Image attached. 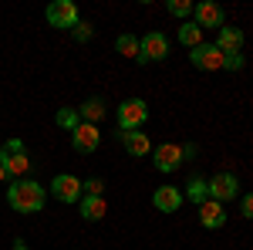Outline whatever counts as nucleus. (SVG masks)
Listing matches in <instances>:
<instances>
[{
    "instance_id": "f257e3e1",
    "label": "nucleus",
    "mask_w": 253,
    "mask_h": 250,
    "mask_svg": "<svg viewBox=\"0 0 253 250\" xmlns=\"http://www.w3.org/2000/svg\"><path fill=\"white\" fill-rule=\"evenodd\" d=\"M44 196H47V190L41 186L38 179H17V183H10V190H7V200H10V206L17 213L44 210Z\"/></svg>"
},
{
    "instance_id": "1a4fd4ad",
    "label": "nucleus",
    "mask_w": 253,
    "mask_h": 250,
    "mask_svg": "<svg viewBox=\"0 0 253 250\" xmlns=\"http://www.w3.org/2000/svg\"><path fill=\"white\" fill-rule=\"evenodd\" d=\"M98 146H101V132H98V125H88V122H81L78 129L71 132V149L81 155L95 152Z\"/></svg>"
},
{
    "instance_id": "393cba45",
    "label": "nucleus",
    "mask_w": 253,
    "mask_h": 250,
    "mask_svg": "<svg viewBox=\"0 0 253 250\" xmlns=\"http://www.w3.org/2000/svg\"><path fill=\"white\" fill-rule=\"evenodd\" d=\"M240 210H243V216H247V220H253V193H247V196L240 200Z\"/></svg>"
},
{
    "instance_id": "7ed1b4c3",
    "label": "nucleus",
    "mask_w": 253,
    "mask_h": 250,
    "mask_svg": "<svg viewBox=\"0 0 253 250\" xmlns=\"http://www.w3.org/2000/svg\"><path fill=\"white\" fill-rule=\"evenodd\" d=\"M196 149L193 146H175V142H162L156 152H152V162H156L159 173H175L189 155H193Z\"/></svg>"
},
{
    "instance_id": "f03ea898",
    "label": "nucleus",
    "mask_w": 253,
    "mask_h": 250,
    "mask_svg": "<svg viewBox=\"0 0 253 250\" xmlns=\"http://www.w3.org/2000/svg\"><path fill=\"white\" fill-rule=\"evenodd\" d=\"M0 166H3L7 176H17V179L27 176L31 159H27V149H24L20 139H7V142H3V149H0Z\"/></svg>"
},
{
    "instance_id": "6ab92c4d",
    "label": "nucleus",
    "mask_w": 253,
    "mask_h": 250,
    "mask_svg": "<svg viewBox=\"0 0 253 250\" xmlns=\"http://www.w3.org/2000/svg\"><path fill=\"white\" fill-rule=\"evenodd\" d=\"M115 51L122 54V58H135V61H138V54H142V48H138V38H135V34H118Z\"/></svg>"
},
{
    "instance_id": "6e6552de",
    "label": "nucleus",
    "mask_w": 253,
    "mask_h": 250,
    "mask_svg": "<svg viewBox=\"0 0 253 250\" xmlns=\"http://www.w3.org/2000/svg\"><path fill=\"white\" fill-rule=\"evenodd\" d=\"M189 61H193L199 71H223L226 54H223L216 44H199V48H193V51H189Z\"/></svg>"
},
{
    "instance_id": "9d476101",
    "label": "nucleus",
    "mask_w": 253,
    "mask_h": 250,
    "mask_svg": "<svg viewBox=\"0 0 253 250\" xmlns=\"http://www.w3.org/2000/svg\"><path fill=\"white\" fill-rule=\"evenodd\" d=\"M51 193H54L58 203H78V200H81V179H78V176H71V173H61V176H54Z\"/></svg>"
},
{
    "instance_id": "a211bd4d",
    "label": "nucleus",
    "mask_w": 253,
    "mask_h": 250,
    "mask_svg": "<svg viewBox=\"0 0 253 250\" xmlns=\"http://www.w3.org/2000/svg\"><path fill=\"white\" fill-rule=\"evenodd\" d=\"M78 118H81V122H88V125H98V118H105V101H101V98L84 101V105L78 108Z\"/></svg>"
},
{
    "instance_id": "f8f14e48",
    "label": "nucleus",
    "mask_w": 253,
    "mask_h": 250,
    "mask_svg": "<svg viewBox=\"0 0 253 250\" xmlns=\"http://www.w3.org/2000/svg\"><path fill=\"white\" fill-rule=\"evenodd\" d=\"M152 206L162 210V213H175L182 206V190H179V186H159V190L152 193Z\"/></svg>"
},
{
    "instance_id": "9b49d317",
    "label": "nucleus",
    "mask_w": 253,
    "mask_h": 250,
    "mask_svg": "<svg viewBox=\"0 0 253 250\" xmlns=\"http://www.w3.org/2000/svg\"><path fill=\"white\" fill-rule=\"evenodd\" d=\"M193 17L203 31H206V27H223V7L213 3V0H203V3L193 7Z\"/></svg>"
},
{
    "instance_id": "ddd939ff",
    "label": "nucleus",
    "mask_w": 253,
    "mask_h": 250,
    "mask_svg": "<svg viewBox=\"0 0 253 250\" xmlns=\"http://www.w3.org/2000/svg\"><path fill=\"white\" fill-rule=\"evenodd\" d=\"M216 48L223 54H243V31L240 27H219L216 31Z\"/></svg>"
},
{
    "instance_id": "dca6fc26",
    "label": "nucleus",
    "mask_w": 253,
    "mask_h": 250,
    "mask_svg": "<svg viewBox=\"0 0 253 250\" xmlns=\"http://www.w3.org/2000/svg\"><path fill=\"white\" fill-rule=\"evenodd\" d=\"M122 139V146H125V152L128 155H149L152 152V146H149V135H142V132H122L118 135Z\"/></svg>"
},
{
    "instance_id": "5701e85b",
    "label": "nucleus",
    "mask_w": 253,
    "mask_h": 250,
    "mask_svg": "<svg viewBox=\"0 0 253 250\" xmlns=\"http://www.w3.org/2000/svg\"><path fill=\"white\" fill-rule=\"evenodd\" d=\"M81 190H84V196H101V190H105V183L101 179H88V183H81Z\"/></svg>"
},
{
    "instance_id": "cd10ccee",
    "label": "nucleus",
    "mask_w": 253,
    "mask_h": 250,
    "mask_svg": "<svg viewBox=\"0 0 253 250\" xmlns=\"http://www.w3.org/2000/svg\"><path fill=\"white\" fill-rule=\"evenodd\" d=\"M3 179H7V173H3V166H0V183H3Z\"/></svg>"
},
{
    "instance_id": "b1692460",
    "label": "nucleus",
    "mask_w": 253,
    "mask_h": 250,
    "mask_svg": "<svg viewBox=\"0 0 253 250\" xmlns=\"http://www.w3.org/2000/svg\"><path fill=\"white\" fill-rule=\"evenodd\" d=\"M243 68V54H226V61H223V71H240Z\"/></svg>"
},
{
    "instance_id": "412c9836",
    "label": "nucleus",
    "mask_w": 253,
    "mask_h": 250,
    "mask_svg": "<svg viewBox=\"0 0 253 250\" xmlns=\"http://www.w3.org/2000/svg\"><path fill=\"white\" fill-rule=\"evenodd\" d=\"M58 125H61V129H68V132H75V129L81 125L78 108H61V112H58Z\"/></svg>"
},
{
    "instance_id": "a878e982",
    "label": "nucleus",
    "mask_w": 253,
    "mask_h": 250,
    "mask_svg": "<svg viewBox=\"0 0 253 250\" xmlns=\"http://www.w3.org/2000/svg\"><path fill=\"white\" fill-rule=\"evenodd\" d=\"M75 41H91V27L78 20V27H75Z\"/></svg>"
},
{
    "instance_id": "f3484780",
    "label": "nucleus",
    "mask_w": 253,
    "mask_h": 250,
    "mask_svg": "<svg viewBox=\"0 0 253 250\" xmlns=\"http://www.w3.org/2000/svg\"><path fill=\"white\" fill-rule=\"evenodd\" d=\"M179 44H186L189 51L199 48V44H203V27H199L196 20H186V24L179 27Z\"/></svg>"
},
{
    "instance_id": "4be33fe9",
    "label": "nucleus",
    "mask_w": 253,
    "mask_h": 250,
    "mask_svg": "<svg viewBox=\"0 0 253 250\" xmlns=\"http://www.w3.org/2000/svg\"><path fill=\"white\" fill-rule=\"evenodd\" d=\"M193 7L196 3H189V0H169V14H175V17H189Z\"/></svg>"
},
{
    "instance_id": "423d86ee",
    "label": "nucleus",
    "mask_w": 253,
    "mask_h": 250,
    "mask_svg": "<svg viewBox=\"0 0 253 250\" xmlns=\"http://www.w3.org/2000/svg\"><path fill=\"white\" fill-rule=\"evenodd\" d=\"M206 186H210V200H216V203H230L240 196V179L233 173H216Z\"/></svg>"
},
{
    "instance_id": "39448f33",
    "label": "nucleus",
    "mask_w": 253,
    "mask_h": 250,
    "mask_svg": "<svg viewBox=\"0 0 253 250\" xmlns=\"http://www.w3.org/2000/svg\"><path fill=\"white\" fill-rule=\"evenodd\" d=\"M47 24L51 27H61V31H75L78 27V7L71 0H54L47 7Z\"/></svg>"
},
{
    "instance_id": "2eb2a0df",
    "label": "nucleus",
    "mask_w": 253,
    "mask_h": 250,
    "mask_svg": "<svg viewBox=\"0 0 253 250\" xmlns=\"http://www.w3.org/2000/svg\"><path fill=\"white\" fill-rule=\"evenodd\" d=\"M81 216L88 220V223H98L101 216H108V200L105 196H81Z\"/></svg>"
},
{
    "instance_id": "aec40b11",
    "label": "nucleus",
    "mask_w": 253,
    "mask_h": 250,
    "mask_svg": "<svg viewBox=\"0 0 253 250\" xmlns=\"http://www.w3.org/2000/svg\"><path fill=\"white\" fill-rule=\"evenodd\" d=\"M186 190H189V203H206V200H210V186H206L203 176H193Z\"/></svg>"
},
{
    "instance_id": "bb28decb",
    "label": "nucleus",
    "mask_w": 253,
    "mask_h": 250,
    "mask_svg": "<svg viewBox=\"0 0 253 250\" xmlns=\"http://www.w3.org/2000/svg\"><path fill=\"white\" fill-rule=\"evenodd\" d=\"M10 250H31V247H27L24 240H17V244H14V247H10Z\"/></svg>"
},
{
    "instance_id": "20e7f679",
    "label": "nucleus",
    "mask_w": 253,
    "mask_h": 250,
    "mask_svg": "<svg viewBox=\"0 0 253 250\" xmlns=\"http://www.w3.org/2000/svg\"><path fill=\"white\" fill-rule=\"evenodd\" d=\"M145 118H149V105L142 98H128L118 105V129L122 132H142Z\"/></svg>"
},
{
    "instance_id": "0eeeda50",
    "label": "nucleus",
    "mask_w": 253,
    "mask_h": 250,
    "mask_svg": "<svg viewBox=\"0 0 253 250\" xmlns=\"http://www.w3.org/2000/svg\"><path fill=\"white\" fill-rule=\"evenodd\" d=\"M138 48H142V54H138V64H149V61H162L169 54V41L162 31H149L145 38L138 41Z\"/></svg>"
},
{
    "instance_id": "4468645a",
    "label": "nucleus",
    "mask_w": 253,
    "mask_h": 250,
    "mask_svg": "<svg viewBox=\"0 0 253 250\" xmlns=\"http://www.w3.org/2000/svg\"><path fill=\"white\" fill-rule=\"evenodd\" d=\"M199 223H203L206 230H219V227L226 223V210H223V203H216V200L199 203Z\"/></svg>"
}]
</instances>
